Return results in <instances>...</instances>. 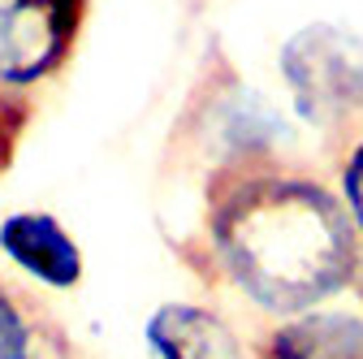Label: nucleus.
Listing matches in <instances>:
<instances>
[{
	"instance_id": "1",
	"label": "nucleus",
	"mask_w": 363,
	"mask_h": 359,
	"mask_svg": "<svg viewBox=\"0 0 363 359\" xmlns=\"http://www.w3.org/2000/svg\"><path fill=\"white\" fill-rule=\"evenodd\" d=\"M203 243L220 282L272 321L329 307L363 273V238L337 187L277 160L212 177Z\"/></svg>"
},
{
	"instance_id": "2",
	"label": "nucleus",
	"mask_w": 363,
	"mask_h": 359,
	"mask_svg": "<svg viewBox=\"0 0 363 359\" xmlns=\"http://www.w3.org/2000/svg\"><path fill=\"white\" fill-rule=\"evenodd\" d=\"M277 74L298 126L346 134L363 117V35L337 22H307L277 48Z\"/></svg>"
},
{
	"instance_id": "3",
	"label": "nucleus",
	"mask_w": 363,
	"mask_h": 359,
	"mask_svg": "<svg viewBox=\"0 0 363 359\" xmlns=\"http://www.w3.org/2000/svg\"><path fill=\"white\" fill-rule=\"evenodd\" d=\"M86 22V0H0V87L26 96L57 78Z\"/></svg>"
},
{
	"instance_id": "4",
	"label": "nucleus",
	"mask_w": 363,
	"mask_h": 359,
	"mask_svg": "<svg viewBox=\"0 0 363 359\" xmlns=\"http://www.w3.org/2000/svg\"><path fill=\"white\" fill-rule=\"evenodd\" d=\"M0 255L43 290H74L86 268L78 238L52 212L39 208H22L0 221Z\"/></svg>"
},
{
	"instance_id": "5",
	"label": "nucleus",
	"mask_w": 363,
	"mask_h": 359,
	"mask_svg": "<svg viewBox=\"0 0 363 359\" xmlns=\"http://www.w3.org/2000/svg\"><path fill=\"white\" fill-rule=\"evenodd\" d=\"M143 342L152 359H251L238 329L216 307L199 303H160L143 321Z\"/></svg>"
},
{
	"instance_id": "6",
	"label": "nucleus",
	"mask_w": 363,
	"mask_h": 359,
	"mask_svg": "<svg viewBox=\"0 0 363 359\" xmlns=\"http://www.w3.org/2000/svg\"><path fill=\"white\" fill-rule=\"evenodd\" d=\"M255 359H363V307H315L259 333Z\"/></svg>"
},
{
	"instance_id": "7",
	"label": "nucleus",
	"mask_w": 363,
	"mask_h": 359,
	"mask_svg": "<svg viewBox=\"0 0 363 359\" xmlns=\"http://www.w3.org/2000/svg\"><path fill=\"white\" fill-rule=\"evenodd\" d=\"M48 321L39 316V307L0 277V359H35Z\"/></svg>"
},
{
	"instance_id": "8",
	"label": "nucleus",
	"mask_w": 363,
	"mask_h": 359,
	"mask_svg": "<svg viewBox=\"0 0 363 359\" xmlns=\"http://www.w3.org/2000/svg\"><path fill=\"white\" fill-rule=\"evenodd\" d=\"M333 187H337V195H342V204H346V212L354 221V230L363 238V130L346 143V152L337 160V173H333Z\"/></svg>"
},
{
	"instance_id": "9",
	"label": "nucleus",
	"mask_w": 363,
	"mask_h": 359,
	"mask_svg": "<svg viewBox=\"0 0 363 359\" xmlns=\"http://www.w3.org/2000/svg\"><path fill=\"white\" fill-rule=\"evenodd\" d=\"M26 117H30L26 96H13V92L0 87V173L9 169V160L18 152V139H22V130H26Z\"/></svg>"
},
{
	"instance_id": "10",
	"label": "nucleus",
	"mask_w": 363,
	"mask_h": 359,
	"mask_svg": "<svg viewBox=\"0 0 363 359\" xmlns=\"http://www.w3.org/2000/svg\"><path fill=\"white\" fill-rule=\"evenodd\" d=\"M35 359H78V355H74V346L65 342V333L48 321V329H43V342H39V355H35Z\"/></svg>"
}]
</instances>
